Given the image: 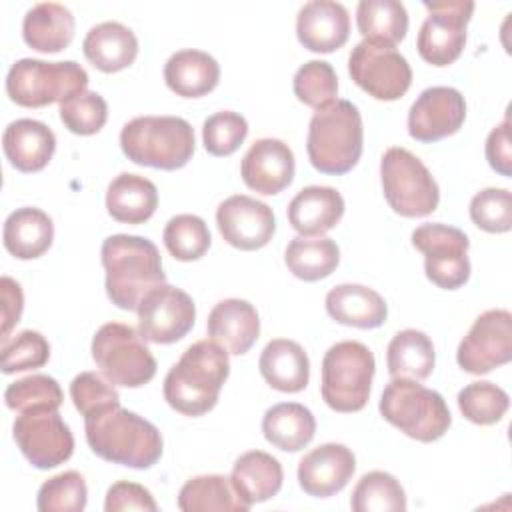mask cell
I'll list each match as a JSON object with an SVG mask.
<instances>
[{
  "label": "cell",
  "mask_w": 512,
  "mask_h": 512,
  "mask_svg": "<svg viewBox=\"0 0 512 512\" xmlns=\"http://www.w3.org/2000/svg\"><path fill=\"white\" fill-rule=\"evenodd\" d=\"M104 510L106 512H126V510L156 512L158 504L150 494V490H146L142 484L120 480L108 488Z\"/></svg>",
  "instance_id": "obj_49"
},
{
  "label": "cell",
  "mask_w": 512,
  "mask_h": 512,
  "mask_svg": "<svg viewBox=\"0 0 512 512\" xmlns=\"http://www.w3.org/2000/svg\"><path fill=\"white\" fill-rule=\"evenodd\" d=\"M382 192L388 206L404 218H422L432 214L440 202V188L410 150L392 146L380 160Z\"/></svg>",
  "instance_id": "obj_9"
},
{
  "label": "cell",
  "mask_w": 512,
  "mask_h": 512,
  "mask_svg": "<svg viewBox=\"0 0 512 512\" xmlns=\"http://www.w3.org/2000/svg\"><path fill=\"white\" fill-rule=\"evenodd\" d=\"M194 146V128L180 116H138L120 132V148L128 160L168 172L186 166Z\"/></svg>",
  "instance_id": "obj_5"
},
{
  "label": "cell",
  "mask_w": 512,
  "mask_h": 512,
  "mask_svg": "<svg viewBox=\"0 0 512 512\" xmlns=\"http://www.w3.org/2000/svg\"><path fill=\"white\" fill-rule=\"evenodd\" d=\"M436 364L434 344L422 330H400L388 344L386 366L392 378L426 380Z\"/></svg>",
  "instance_id": "obj_34"
},
{
  "label": "cell",
  "mask_w": 512,
  "mask_h": 512,
  "mask_svg": "<svg viewBox=\"0 0 512 512\" xmlns=\"http://www.w3.org/2000/svg\"><path fill=\"white\" fill-rule=\"evenodd\" d=\"M88 502V488L84 476L68 470L48 478L36 496L40 512H82Z\"/></svg>",
  "instance_id": "obj_41"
},
{
  "label": "cell",
  "mask_w": 512,
  "mask_h": 512,
  "mask_svg": "<svg viewBox=\"0 0 512 512\" xmlns=\"http://www.w3.org/2000/svg\"><path fill=\"white\" fill-rule=\"evenodd\" d=\"M466 118L464 96L452 86H430L408 112V134L418 142H438L456 134Z\"/></svg>",
  "instance_id": "obj_18"
},
{
  "label": "cell",
  "mask_w": 512,
  "mask_h": 512,
  "mask_svg": "<svg viewBox=\"0 0 512 512\" xmlns=\"http://www.w3.org/2000/svg\"><path fill=\"white\" fill-rule=\"evenodd\" d=\"M88 86L86 70L74 62H46L36 58L16 60L6 76V94L24 108H42L64 102Z\"/></svg>",
  "instance_id": "obj_8"
},
{
  "label": "cell",
  "mask_w": 512,
  "mask_h": 512,
  "mask_svg": "<svg viewBox=\"0 0 512 512\" xmlns=\"http://www.w3.org/2000/svg\"><path fill=\"white\" fill-rule=\"evenodd\" d=\"M220 80L218 62L202 50L184 48L174 52L164 64L166 86L182 98H200L212 92Z\"/></svg>",
  "instance_id": "obj_28"
},
{
  "label": "cell",
  "mask_w": 512,
  "mask_h": 512,
  "mask_svg": "<svg viewBox=\"0 0 512 512\" xmlns=\"http://www.w3.org/2000/svg\"><path fill=\"white\" fill-rule=\"evenodd\" d=\"M162 240L170 256L180 262L202 258L212 244L206 222L196 214H178L170 218L164 226Z\"/></svg>",
  "instance_id": "obj_39"
},
{
  "label": "cell",
  "mask_w": 512,
  "mask_h": 512,
  "mask_svg": "<svg viewBox=\"0 0 512 512\" xmlns=\"http://www.w3.org/2000/svg\"><path fill=\"white\" fill-rule=\"evenodd\" d=\"M230 374L228 350L218 342L190 344L164 378V400L184 416L210 412Z\"/></svg>",
  "instance_id": "obj_3"
},
{
  "label": "cell",
  "mask_w": 512,
  "mask_h": 512,
  "mask_svg": "<svg viewBox=\"0 0 512 512\" xmlns=\"http://www.w3.org/2000/svg\"><path fill=\"white\" fill-rule=\"evenodd\" d=\"M284 262L296 278L304 282H318L336 270L340 262V248L332 238L326 236H296L284 250Z\"/></svg>",
  "instance_id": "obj_35"
},
{
  "label": "cell",
  "mask_w": 512,
  "mask_h": 512,
  "mask_svg": "<svg viewBox=\"0 0 512 512\" xmlns=\"http://www.w3.org/2000/svg\"><path fill=\"white\" fill-rule=\"evenodd\" d=\"M84 432L90 450L112 464L144 470L162 456L160 430L120 402L84 416Z\"/></svg>",
  "instance_id": "obj_1"
},
{
  "label": "cell",
  "mask_w": 512,
  "mask_h": 512,
  "mask_svg": "<svg viewBox=\"0 0 512 512\" xmlns=\"http://www.w3.org/2000/svg\"><path fill=\"white\" fill-rule=\"evenodd\" d=\"M356 470L354 452L336 442L322 444L298 462V484L314 498H328L338 494Z\"/></svg>",
  "instance_id": "obj_20"
},
{
  "label": "cell",
  "mask_w": 512,
  "mask_h": 512,
  "mask_svg": "<svg viewBox=\"0 0 512 512\" xmlns=\"http://www.w3.org/2000/svg\"><path fill=\"white\" fill-rule=\"evenodd\" d=\"M0 314H2V342L8 340L10 330L20 322L24 308V294L16 280L10 276L0 278Z\"/></svg>",
  "instance_id": "obj_51"
},
{
  "label": "cell",
  "mask_w": 512,
  "mask_h": 512,
  "mask_svg": "<svg viewBox=\"0 0 512 512\" xmlns=\"http://www.w3.org/2000/svg\"><path fill=\"white\" fill-rule=\"evenodd\" d=\"M74 28V16L64 4L40 2L26 12L22 38L36 52L56 54L72 42Z\"/></svg>",
  "instance_id": "obj_30"
},
{
  "label": "cell",
  "mask_w": 512,
  "mask_h": 512,
  "mask_svg": "<svg viewBox=\"0 0 512 512\" xmlns=\"http://www.w3.org/2000/svg\"><path fill=\"white\" fill-rule=\"evenodd\" d=\"M378 408L386 422L418 442L442 438L452 424L444 398L410 378H392L382 392Z\"/></svg>",
  "instance_id": "obj_6"
},
{
  "label": "cell",
  "mask_w": 512,
  "mask_h": 512,
  "mask_svg": "<svg viewBox=\"0 0 512 512\" xmlns=\"http://www.w3.org/2000/svg\"><path fill=\"white\" fill-rule=\"evenodd\" d=\"M412 244L424 254V272L432 284L456 290L470 278L468 236L454 226L430 222L412 232Z\"/></svg>",
  "instance_id": "obj_13"
},
{
  "label": "cell",
  "mask_w": 512,
  "mask_h": 512,
  "mask_svg": "<svg viewBox=\"0 0 512 512\" xmlns=\"http://www.w3.org/2000/svg\"><path fill=\"white\" fill-rule=\"evenodd\" d=\"M54 240L52 218L34 206L16 208L8 214L2 228L4 248L18 260L40 258Z\"/></svg>",
  "instance_id": "obj_29"
},
{
  "label": "cell",
  "mask_w": 512,
  "mask_h": 512,
  "mask_svg": "<svg viewBox=\"0 0 512 512\" xmlns=\"http://www.w3.org/2000/svg\"><path fill=\"white\" fill-rule=\"evenodd\" d=\"M472 222L490 234H504L512 228V194L506 188H484L470 200Z\"/></svg>",
  "instance_id": "obj_45"
},
{
  "label": "cell",
  "mask_w": 512,
  "mask_h": 512,
  "mask_svg": "<svg viewBox=\"0 0 512 512\" xmlns=\"http://www.w3.org/2000/svg\"><path fill=\"white\" fill-rule=\"evenodd\" d=\"M486 160L492 170L502 176H512V144H510V122L504 118L494 126L486 138Z\"/></svg>",
  "instance_id": "obj_50"
},
{
  "label": "cell",
  "mask_w": 512,
  "mask_h": 512,
  "mask_svg": "<svg viewBox=\"0 0 512 512\" xmlns=\"http://www.w3.org/2000/svg\"><path fill=\"white\" fill-rule=\"evenodd\" d=\"M82 52L94 68L114 74L136 60L138 38L120 22H102L88 30L82 42Z\"/></svg>",
  "instance_id": "obj_26"
},
{
  "label": "cell",
  "mask_w": 512,
  "mask_h": 512,
  "mask_svg": "<svg viewBox=\"0 0 512 512\" xmlns=\"http://www.w3.org/2000/svg\"><path fill=\"white\" fill-rule=\"evenodd\" d=\"M248 136V122L242 114L232 110H222L204 120L202 142L212 156L234 154Z\"/></svg>",
  "instance_id": "obj_44"
},
{
  "label": "cell",
  "mask_w": 512,
  "mask_h": 512,
  "mask_svg": "<svg viewBox=\"0 0 512 512\" xmlns=\"http://www.w3.org/2000/svg\"><path fill=\"white\" fill-rule=\"evenodd\" d=\"M62 124L78 136L100 132L108 120V104L98 92L84 90L60 104Z\"/></svg>",
  "instance_id": "obj_43"
},
{
  "label": "cell",
  "mask_w": 512,
  "mask_h": 512,
  "mask_svg": "<svg viewBox=\"0 0 512 512\" xmlns=\"http://www.w3.org/2000/svg\"><path fill=\"white\" fill-rule=\"evenodd\" d=\"M282 480V464L272 454L262 450L244 452L234 462L230 474L232 488L248 506L276 496L282 488Z\"/></svg>",
  "instance_id": "obj_31"
},
{
  "label": "cell",
  "mask_w": 512,
  "mask_h": 512,
  "mask_svg": "<svg viewBox=\"0 0 512 512\" xmlns=\"http://www.w3.org/2000/svg\"><path fill=\"white\" fill-rule=\"evenodd\" d=\"M296 36L306 50L330 54L350 36L348 10L332 0L306 2L296 16Z\"/></svg>",
  "instance_id": "obj_21"
},
{
  "label": "cell",
  "mask_w": 512,
  "mask_h": 512,
  "mask_svg": "<svg viewBox=\"0 0 512 512\" xmlns=\"http://www.w3.org/2000/svg\"><path fill=\"white\" fill-rule=\"evenodd\" d=\"M428 18L422 22L416 48L422 60L432 66L456 62L466 46V26L474 12V2H424Z\"/></svg>",
  "instance_id": "obj_14"
},
{
  "label": "cell",
  "mask_w": 512,
  "mask_h": 512,
  "mask_svg": "<svg viewBox=\"0 0 512 512\" xmlns=\"http://www.w3.org/2000/svg\"><path fill=\"white\" fill-rule=\"evenodd\" d=\"M12 434L24 458L40 470L64 464L74 452V436L54 406L22 410L12 424Z\"/></svg>",
  "instance_id": "obj_11"
},
{
  "label": "cell",
  "mask_w": 512,
  "mask_h": 512,
  "mask_svg": "<svg viewBox=\"0 0 512 512\" xmlns=\"http://www.w3.org/2000/svg\"><path fill=\"white\" fill-rule=\"evenodd\" d=\"M262 378L278 392L296 394L308 386L310 360L304 348L288 338L270 340L258 360Z\"/></svg>",
  "instance_id": "obj_27"
},
{
  "label": "cell",
  "mask_w": 512,
  "mask_h": 512,
  "mask_svg": "<svg viewBox=\"0 0 512 512\" xmlns=\"http://www.w3.org/2000/svg\"><path fill=\"white\" fill-rule=\"evenodd\" d=\"M92 358L114 386L140 388L156 374V358L130 324L108 322L92 338Z\"/></svg>",
  "instance_id": "obj_10"
},
{
  "label": "cell",
  "mask_w": 512,
  "mask_h": 512,
  "mask_svg": "<svg viewBox=\"0 0 512 512\" xmlns=\"http://www.w3.org/2000/svg\"><path fill=\"white\" fill-rule=\"evenodd\" d=\"M292 88H294V96L302 104L314 110H320L326 104L336 100L338 78L330 62L310 60L304 66H300L298 72L294 74Z\"/></svg>",
  "instance_id": "obj_42"
},
{
  "label": "cell",
  "mask_w": 512,
  "mask_h": 512,
  "mask_svg": "<svg viewBox=\"0 0 512 512\" xmlns=\"http://www.w3.org/2000/svg\"><path fill=\"white\" fill-rule=\"evenodd\" d=\"M60 384L46 374H32L12 382L4 392V402L10 410L22 412L32 406H62Z\"/></svg>",
  "instance_id": "obj_47"
},
{
  "label": "cell",
  "mask_w": 512,
  "mask_h": 512,
  "mask_svg": "<svg viewBox=\"0 0 512 512\" xmlns=\"http://www.w3.org/2000/svg\"><path fill=\"white\" fill-rule=\"evenodd\" d=\"M178 508L184 512L234 510L246 512L250 506L236 494L230 478L220 474H202L190 478L178 492Z\"/></svg>",
  "instance_id": "obj_37"
},
{
  "label": "cell",
  "mask_w": 512,
  "mask_h": 512,
  "mask_svg": "<svg viewBox=\"0 0 512 512\" xmlns=\"http://www.w3.org/2000/svg\"><path fill=\"white\" fill-rule=\"evenodd\" d=\"M50 358L48 340L36 330H22L12 340L2 342V372L14 374L42 368Z\"/></svg>",
  "instance_id": "obj_46"
},
{
  "label": "cell",
  "mask_w": 512,
  "mask_h": 512,
  "mask_svg": "<svg viewBox=\"0 0 512 512\" xmlns=\"http://www.w3.org/2000/svg\"><path fill=\"white\" fill-rule=\"evenodd\" d=\"M326 312L338 324L372 330L386 322L388 306L386 300L368 286L338 284L326 294Z\"/></svg>",
  "instance_id": "obj_25"
},
{
  "label": "cell",
  "mask_w": 512,
  "mask_h": 512,
  "mask_svg": "<svg viewBox=\"0 0 512 512\" xmlns=\"http://www.w3.org/2000/svg\"><path fill=\"white\" fill-rule=\"evenodd\" d=\"M288 222L300 236H322L344 216V198L330 186H306L288 204Z\"/></svg>",
  "instance_id": "obj_24"
},
{
  "label": "cell",
  "mask_w": 512,
  "mask_h": 512,
  "mask_svg": "<svg viewBox=\"0 0 512 512\" xmlns=\"http://www.w3.org/2000/svg\"><path fill=\"white\" fill-rule=\"evenodd\" d=\"M364 146L362 116L350 100H334L316 110L306 138V152L310 164L322 174L350 172Z\"/></svg>",
  "instance_id": "obj_4"
},
{
  "label": "cell",
  "mask_w": 512,
  "mask_h": 512,
  "mask_svg": "<svg viewBox=\"0 0 512 512\" xmlns=\"http://www.w3.org/2000/svg\"><path fill=\"white\" fill-rule=\"evenodd\" d=\"M350 508L354 512H404L408 504L404 488L392 474L372 470L354 486Z\"/></svg>",
  "instance_id": "obj_38"
},
{
  "label": "cell",
  "mask_w": 512,
  "mask_h": 512,
  "mask_svg": "<svg viewBox=\"0 0 512 512\" xmlns=\"http://www.w3.org/2000/svg\"><path fill=\"white\" fill-rule=\"evenodd\" d=\"M294 152L278 138L256 140L242 158L240 176L244 184L258 194H278L294 178Z\"/></svg>",
  "instance_id": "obj_19"
},
{
  "label": "cell",
  "mask_w": 512,
  "mask_h": 512,
  "mask_svg": "<svg viewBox=\"0 0 512 512\" xmlns=\"http://www.w3.org/2000/svg\"><path fill=\"white\" fill-rule=\"evenodd\" d=\"M138 332L146 342L172 344L184 338L196 320V306L188 292L164 284L138 306Z\"/></svg>",
  "instance_id": "obj_16"
},
{
  "label": "cell",
  "mask_w": 512,
  "mask_h": 512,
  "mask_svg": "<svg viewBox=\"0 0 512 512\" xmlns=\"http://www.w3.org/2000/svg\"><path fill=\"white\" fill-rule=\"evenodd\" d=\"M2 148L16 170L26 174L40 172L54 156L56 136L44 122L20 118L6 126Z\"/></svg>",
  "instance_id": "obj_22"
},
{
  "label": "cell",
  "mask_w": 512,
  "mask_h": 512,
  "mask_svg": "<svg viewBox=\"0 0 512 512\" xmlns=\"http://www.w3.org/2000/svg\"><path fill=\"white\" fill-rule=\"evenodd\" d=\"M458 366L474 376L488 374L512 360V314L496 308L482 312L456 350Z\"/></svg>",
  "instance_id": "obj_15"
},
{
  "label": "cell",
  "mask_w": 512,
  "mask_h": 512,
  "mask_svg": "<svg viewBox=\"0 0 512 512\" xmlns=\"http://www.w3.org/2000/svg\"><path fill=\"white\" fill-rule=\"evenodd\" d=\"M158 208V190L154 182L140 174L122 172L106 190V210L122 224H144Z\"/></svg>",
  "instance_id": "obj_32"
},
{
  "label": "cell",
  "mask_w": 512,
  "mask_h": 512,
  "mask_svg": "<svg viewBox=\"0 0 512 512\" xmlns=\"http://www.w3.org/2000/svg\"><path fill=\"white\" fill-rule=\"evenodd\" d=\"M106 294L122 310H138L140 302L166 284L156 244L144 236L114 234L102 242Z\"/></svg>",
  "instance_id": "obj_2"
},
{
  "label": "cell",
  "mask_w": 512,
  "mask_h": 512,
  "mask_svg": "<svg viewBox=\"0 0 512 512\" xmlns=\"http://www.w3.org/2000/svg\"><path fill=\"white\" fill-rule=\"evenodd\" d=\"M374 370V354L362 342L332 344L322 358V400L342 414L362 410L370 398Z\"/></svg>",
  "instance_id": "obj_7"
},
{
  "label": "cell",
  "mask_w": 512,
  "mask_h": 512,
  "mask_svg": "<svg viewBox=\"0 0 512 512\" xmlns=\"http://www.w3.org/2000/svg\"><path fill=\"white\" fill-rule=\"evenodd\" d=\"M348 72L356 86L384 102L402 98L412 84L408 60L394 46L370 40H362L350 50Z\"/></svg>",
  "instance_id": "obj_12"
},
{
  "label": "cell",
  "mask_w": 512,
  "mask_h": 512,
  "mask_svg": "<svg viewBox=\"0 0 512 512\" xmlns=\"http://www.w3.org/2000/svg\"><path fill=\"white\" fill-rule=\"evenodd\" d=\"M70 398L82 416H88L108 404L120 402V394L114 384L96 372H80L70 382Z\"/></svg>",
  "instance_id": "obj_48"
},
{
  "label": "cell",
  "mask_w": 512,
  "mask_h": 512,
  "mask_svg": "<svg viewBox=\"0 0 512 512\" xmlns=\"http://www.w3.org/2000/svg\"><path fill=\"white\" fill-rule=\"evenodd\" d=\"M262 434L278 450L298 452L312 442L316 420L304 404L280 402L264 412Z\"/></svg>",
  "instance_id": "obj_33"
},
{
  "label": "cell",
  "mask_w": 512,
  "mask_h": 512,
  "mask_svg": "<svg viewBox=\"0 0 512 512\" xmlns=\"http://www.w3.org/2000/svg\"><path fill=\"white\" fill-rule=\"evenodd\" d=\"M356 26L364 40L396 46L408 32V12L398 0H362L356 8Z\"/></svg>",
  "instance_id": "obj_36"
},
{
  "label": "cell",
  "mask_w": 512,
  "mask_h": 512,
  "mask_svg": "<svg viewBox=\"0 0 512 512\" xmlns=\"http://www.w3.org/2000/svg\"><path fill=\"white\" fill-rule=\"evenodd\" d=\"M510 406L506 390L492 382H470L458 392V408L466 420L478 426H492L500 422Z\"/></svg>",
  "instance_id": "obj_40"
},
{
  "label": "cell",
  "mask_w": 512,
  "mask_h": 512,
  "mask_svg": "<svg viewBox=\"0 0 512 512\" xmlns=\"http://www.w3.org/2000/svg\"><path fill=\"white\" fill-rule=\"evenodd\" d=\"M208 336L230 354H246L260 334V318L248 300L228 298L218 302L208 314Z\"/></svg>",
  "instance_id": "obj_23"
},
{
  "label": "cell",
  "mask_w": 512,
  "mask_h": 512,
  "mask_svg": "<svg viewBox=\"0 0 512 512\" xmlns=\"http://www.w3.org/2000/svg\"><path fill=\"white\" fill-rule=\"evenodd\" d=\"M216 224L222 238L244 252L264 248L276 232L272 208L246 194H234L220 202Z\"/></svg>",
  "instance_id": "obj_17"
}]
</instances>
